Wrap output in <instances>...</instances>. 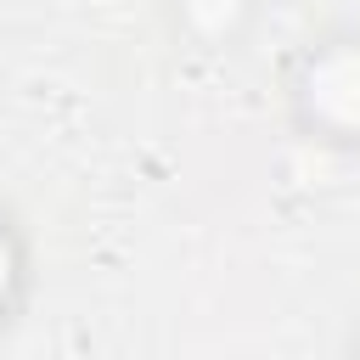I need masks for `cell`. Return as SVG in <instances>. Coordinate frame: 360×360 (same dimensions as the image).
<instances>
[{
  "mask_svg": "<svg viewBox=\"0 0 360 360\" xmlns=\"http://www.w3.org/2000/svg\"><path fill=\"white\" fill-rule=\"evenodd\" d=\"M281 107L309 146L360 152V22H332L292 51Z\"/></svg>",
  "mask_w": 360,
  "mask_h": 360,
  "instance_id": "6da1fadb",
  "label": "cell"
},
{
  "mask_svg": "<svg viewBox=\"0 0 360 360\" xmlns=\"http://www.w3.org/2000/svg\"><path fill=\"white\" fill-rule=\"evenodd\" d=\"M253 0H174V28L202 51H231L248 34Z\"/></svg>",
  "mask_w": 360,
  "mask_h": 360,
  "instance_id": "3957f363",
  "label": "cell"
},
{
  "mask_svg": "<svg viewBox=\"0 0 360 360\" xmlns=\"http://www.w3.org/2000/svg\"><path fill=\"white\" fill-rule=\"evenodd\" d=\"M28 298H34V236L22 214L0 197V338L28 315Z\"/></svg>",
  "mask_w": 360,
  "mask_h": 360,
  "instance_id": "7a4b0ae2",
  "label": "cell"
},
{
  "mask_svg": "<svg viewBox=\"0 0 360 360\" xmlns=\"http://www.w3.org/2000/svg\"><path fill=\"white\" fill-rule=\"evenodd\" d=\"M343 360H360V309L349 315V332H343Z\"/></svg>",
  "mask_w": 360,
  "mask_h": 360,
  "instance_id": "277c9868",
  "label": "cell"
}]
</instances>
